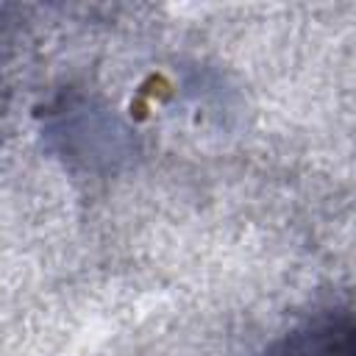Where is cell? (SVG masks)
<instances>
[{
	"label": "cell",
	"instance_id": "cell-1",
	"mask_svg": "<svg viewBox=\"0 0 356 356\" xmlns=\"http://www.w3.org/2000/svg\"><path fill=\"white\" fill-rule=\"evenodd\" d=\"M267 356H356L353 325L348 314H325L309 320L284 337Z\"/></svg>",
	"mask_w": 356,
	"mask_h": 356
}]
</instances>
